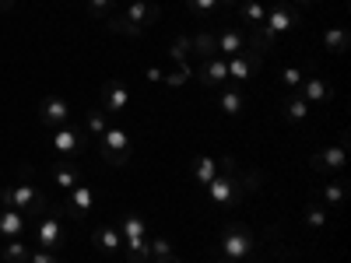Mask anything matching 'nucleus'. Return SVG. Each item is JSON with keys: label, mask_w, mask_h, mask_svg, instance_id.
<instances>
[{"label": "nucleus", "mask_w": 351, "mask_h": 263, "mask_svg": "<svg viewBox=\"0 0 351 263\" xmlns=\"http://www.w3.org/2000/svg\"><path fill=\"white\" fill-rule=\"evenodd\" d=\"M260 183H263V175L256 168H246L243 172L236 158L225 155V158H218V175L204 190H208L215 208H236L243 197H250V193L260 190Z\"/></svg>", "instance_id": "1"}, {"label": "nucleus", "mask_w": 351, "mask_h": 263, "mask_svg": "<svg viewBox=\"0 0 351 263\" xmlns=\"http://www.w3.org/2000/svg\"><path fill=\"white\" fill-rule=\"evenodd\" d=\"M302 11L295 4H288V0H274V4L267 8V18H263L260 25V39H263V49H274L281 42V36H288L291 28L299 25Z\"/></svg>", "instance_id": "2"}, {"label": "nucleus", "mask_w": 351, "mask_h": 263, "mask_svg": "<svg viewBox=\"0 0 351 263\" xmlns=\"http://www.w3.org/2000/svg\"><path fill=\"white\" fill-rule=\"evenodd\" d=\"M0 208H14L21 211L25 218H43L49 211V200L43 190H36L32 183H14V186H4L0 190Z\"/></svg>", "instance_id": "3"}, {"label": "nucleus", "mask_w": 351, "mask_h": 263, "mask_svg": "<svg viewBox=\"0 0 351 263\" xmlns=\"http://www.w3.org/2000/svg\"><path fill=\"white\" fill-rule=\"evenodd\" d=\"M60 214H64V208L49 203V211H46V214L39 218V225H36V246L46 249V253H60V249L71 242V236H67V228H64Z\"/></svg>", "instance_id": "4"}, {"label": "nucleus", "mask_w": 351, "mask_h": 263, "mask_svg": "<svg viewBox=\"0 0 351 263\" xmlns=\"http://www.w3.org/2000/svg\"><path fill=\"white\" fill-rule=\"evenodd\" d=\"M218 253H221L225 260L243 263V260L253 253V231H250L246 225H239V221H232L221 236H218Z\"/></svg>", "instance_id": "5"}, {"label": "nucleus", "mask_w": 351, "mask_h": 263, "mask_svg": "<svg viewBox=\"0 0 351 263\" xmlns=\"http://www.w3.org/2000/svg\"><path fill=\"white\" fill-rule=\"evenodd\" d=\"M88 148V130H81V127H71V123H64V127H56L53 134H49V151L60 158V162H71L77 151H84Z\"/></svg>", "instance_id": "6"}, {"label": "nucleus", "mask_w": 351, "mask_h": 263, "mask_svg": "<svg viewBox=\"0 0 351 263\" xmlns=\"http://www.w3.org/2000/svg\"><path fill=\"white\" fill-rule=\"evenodd\" d=\"M102 158L116 168H123L130 162V137H127L123 127H109L102 134Z\"/></svg>", "instance_id": "7"}, {"label": "nucleus", "mask_w": 351, "mask_h": 263, "mask_svg": "<svg viewBox=\"0 0 351 263\" xmlns=\"http://www.w3.org/2000/svg\"><path fill=\"white\" fill-rule=\"evenodd\" d=\"M344 162H348V137H341L337 144H330V148H324V151H316L309 158V168L313 172H341Z\"/></svg>", "instance_id": "8"}, {"label": "nucleus", "mask_w": 351, "mask_h": 263, "mask_svg": "<svg viewBox=\"0 0 351 263\" xmlns=\"http://www.w3.org/2000/svg\"><path fill=\"white\" fill-rule=\"evenodd\" d=\"M39 123L49 127V130L71 123V105H67V99H60V95H46V99L39 102Z\"/></svg>", "instance_id": "9"}, {"label": "nucleus", "mask_w": 351, "mask_h": 263, "mask_svg": "<svg viewBox=\"0 0 351 263\" xmlns=\"http://www.w3.org/2000/svg\"><path fill=\"white\" fill-rule=\"evenodd\" d=\"M123 18L137 28V32H148L155 21H162V4H155V0H134Z\"/></svg>", "instance_id": "10"}, {"label": "nucleus", "mask_w": 351, "mask_h": 263, "mask_svg": "<svg viewBox=\"0 0 351 263\" xmlns=\"http://www.w3.org/2000/svg\"><path fill=\"white\" fill-rule=\"evenodd\" d=\"M130 88H127V81H120V77H112V81H106L102 84V109L112 116V112H123L127 105H130Z\"/></svg>", "instance_id": "11"}, {"label": "nucleus", "mask_w": 351, "mask_h": 263, "mask_svg": "<svg viewBox=\"0 0 351 263\" xmlns=\"http://www.w3.org/2000/svg\"><path fill=\"white\" fill-rule=\"evenodd\" d=\"M211 36H215L218 53H225V56L246 53V32H243V28H236V25H221L218 32H211Z\"/></svg>", "instance_id": "12"}, {"label": "nucleus", "mask_w": 351, "mask_h": 263, "mask_svg": "<svg viewBox=\"0 0 351 263\" xmlns=\"http://www.w3.org/2000/svg\"><path fill=\"white\" fill-rule=\"evenodd\" d=\"M193 77L204 84V88H218L228 81V64L218 60V56H211V60H200V67L193 71Z\"/></svg>", "instance_id": "13"}, {"label": "nucleus", "mask_w": 351, "mask_h": 263, "mask_svg": "<svg viewBox=\"0 0 351 263\" xmlns=\"http://www.w3.org/2000/svg\"><path fill=\"white\" fill-rule=\"evenodd\" d=\"M228 77L232 81H250L256 71H260V64H263V56H256V53H239V56H228Z\"/></svg>", "instance_id": "14"}, {"label": "nucleus", "mask_w": 351, "mask_h": 263, "mask_svg": "<svg viewBox=\"0 0 351 263\" xmlns=\"http://www.w3.org/2000/svg\"><path fill=\"white\" fill-rule=\"evenodd\" d=\"M67 193H71V197H67V208H64V211H67L71 218H84V214L95 211V193L88 190L84 183H77V186L67 190Z\"/></svg>", "instance_id": "15"}, {"label": "nucleus", "mask_w": 351, "mask_h": 263, "mask_svg": "<svg viewBox=\"0 0 351 263\" xmlns=\"http://www.w3.org/2000/svg\"><path fill=\"white\" fill-rule=\"evenodd\" d=\"M92 242H95L106 256H112V253L123 249V236H120V228H116V225H99V228L92 231Z\"/></svg>", "instance_id": "16"}, {"label": "nucleus", "mask_w": 351, "mask_h": 263, "mask_svg": "<svg viewBox=\"0 0 351 263\" xmlns=\"http://www.w3.org/2000/svg\"><path fill=\"white\" fill-rule=\"evenodd\" d=\"M25 236V214L14 208H0V239H21Z\"/></svg>", "instance_id": "17"}, {"label": "nucleus", "mask_w": 351, "mask_h": 263, "mask_svg": "<svg viewBox=\"0 0 351 263\" xmlns=\"http://www.w3.org/2000/svg\"><path fill=\"white\" fill-rule=\"evenodd\" d=\"M218 109L225 116L246 112V92H243V88H221V92H218Z\"/></svg>", "instance_id": "18"}, {"label": "nucleus", "mask_w": 351, "mask_h": 263, "mask_svg": "<svg viewBox=\"0 0 351 263\" xmlns=\"http://www.w3.org/2000/svg\"><path fill=\"white\" fill-rule=\"evenodd\" d=\"M299 95L309 102V105H319V102H330V84L324 77H306L302 88H299Z\"/></svg>", "instance_id": "19"}, {"label": "nucleus", "mask_w": 351, "mask_h": 263, "mask_svg": "<svg viewBox=\"0 0 351 263\" xmlns=\"http://www.w3.org/2000/svg\"><path fill=\"white\" fill-rule=\"evenodd\" d=\"M81 183V168H77V162H60L53 168V186L56 190H74Z\"/></svg>", "instance_id": "20"}, {"label": "nucleus", "mask_w": 351, "mask_h": 263, "mask_svg": "<svg viewBox=\"0 0 351 263\" xmlns=\"http://www.w3.org/2000/svg\"><path fill=\"white\" fill-rule=\"evenodd\" d=\"M28 256H32V249L25 246V239H4L0 242V260L4 263H28Z\"/></svg>", "instance_id": "21"}, {"label": "nucleus", "mask_w": 351, "mask_h": 263, "mask_svg": "<svg viewBox=\"0 0 351 263\" xmlns=\"http://www.w3.org/2000/svg\"><path fill=\"white\" fill-rule=\"evenodd\" d=\"M239 18L246 21V28H260L263 25V18H267V8L260 4V0H239Z\"/></svg>", "instance_id": "22"}, {"label": "nucleus", "mask_w": 351, "mask_h": 263, "mask_svg": "<svg viewBox=\"0 0 351 263\" xmlns=\"http://www.w3.org/2000/svg\"><path fill=\"white\" fill-rule=\"evenodd\" d=\"M215 175H218V158L200 155V158L193 162V183H197V186H208Z\"/></svg>", "instance_id": "23"}, {"label": "nucleus", "mask_w": 351, "mask_h": 263, "mask_svg": "<svg viewBox=\"0 0 351 263\" xmlns=\"http://www.w3.org/2000/svg\"><path fill=\"white\" fill-rule=\"evenodd\" d=\"M281 109H285V116H288L291 123H302L306 116H309V102H306L299 92H291V95L285 99V105H281Z\"/></svg>", "instance_id": "24"}, {"label": "nucleus", "mask_w": 351, "mask_h": 263, "mask_svg": "<svg viewBox=\"0 0 351 263\" xmlns=\"http://www.w3.org/2000/svg\"><path fill=\"white\" fill-rule=\"evenodd\" d=\"M106 116H109V112H106L102 105H92V109L84 112V130H88V134H99V137H102V134L109 130V120H106Z\"/></svg>", "instance_id": "25"}, {"label": "nucleus", "mask_w": 351, "mask_h": 263, "mask_svg": "<svg viewBox=\"0 0 351 263\" xmlns=\"http://www.w3.org/2000/svg\"><path fill=\"white\" fill-rule=\"evenodd\" d=\"M190 42H193V53L200 56V60H211V56H218V46H215V36H211V32H197Z\"/></svg>", "instance_id": "26"}, {"label": "nucleus", "mask_w": 351, "mask_h": 263, "mask_svg": "<svg viewBox=\"0 0 351 263\" xmlns=\"http://www.w3.org/2000/svg\"><path fill=\"white\" fill-rule=\"evenodd\" d=\"M324 46H327L330 53H344V49L351 46L348 28H327V32H324Z\"/></svg>", "instance_id": "27"}, {"label": "nucleus", "mask_w": 351, "mask_h": 263, "mask_svg": "<svg viewBox=\"0 0 351 263\" xmlns=\"http://www.w3.org/2000/svg\"><path fill=\"white\" fill-rule=\"evenodd\" d=\"M302 221H306L309 228H324V225L330 221V211L324 208V203H309V208L302 211Z\"/></svg>", "instance_id": "28"}, {"label": "nucleus", "mask_w": 351, "mask_h": 263, "mask_svg": "<svg viewBox=\"0 0 351 263\" xmlns=\"http://www.w3.org/2000/svg\"><path fill=\"white\" fill-rule=\"evenodd\" d=\"M319 200H324V208H337V203L344 200V183H327V186H319Z\"/></svg>", "instance_id": "29"}, {"label": "nucleus", "mask_w": 351, "mask_h": 263, "mask_svg": "<svg viewBox=\"0 0 351 263\" xmlns=\"http://www.w3.org/2000/svg\"><path fill=\"white\" fill-rule=\"evenodd\" d=\"M116 11V0H88V14H92V18H109Z\"/></svg>", "instance_id": "30"}, {"label": "nucleus", "mask_w": 351, "mask_h": 263, "mask_svg": "<svg viewBox=\"0 0 351 263\" xmlns=\"http://www.w3.org/2000/svg\"><path fill=\"white\" fill-rule=\"evenodd\" d=\"M148 249H152V260H165V256H172V242H169L165 236L148 239Z\"/></svg>", "instance_id": "31"}, {"label": "nucleus", "mask_w": 351, "mask_h": 263, "mask_svg": "<svg viewBox=\"0 0 351 263\" xmlns=\"http://www.w3.org/2000/svg\"><path fill=\"white\" fill-rule=\"evenodd\" d=\"M186 8H190L197 18H208L211 11H218V0H186Z\"/></svg>", "instance_id": "32"}, {"label": "nucleus", "mask_w": 351, "mask_h": 263, "mask_svg": "<svg viewBox=\"0 0 351 263\" xmlns=\"http://www.w3.org/2000/svg\"><path fill=\"white\" fill-rule=\"evenodd\" d=\"M281 81L291 88V92H299L306 77H302V71H299V67H285V71H281Z\"/></svg>", "instance_id": "33"}, {"label": "nucleus", "mask_w": 351, "mask_h": 263, "mask_svg": "<svg viewBox=\"0 0 351 263\" xmlns=\"http://www.w3.org/2000/svg\"><path fill=\"white\" fill-rule=\"evenodd\" d=\"M186 81H190V77H186L180 67H176L172 74H165V77H162V84H165V88H180V84H186Z\"/></svg>", "instance_id": "34"}, {"label": "nucleus", "mask_w": 351, "mask_h": 263, "mask_svg": "<svg viewBox=\"0 0 351 263\" xmlns=\"http://www.w3.org/2000/svg\"><path fill=\"white\" fill-rule=\"evenodd\" d=\"M28 263H64V260H56V253H46V249H36L32 256H28Z\"/></svg>", "instance_id": "35"}, {"label": "nucleus", "mask_w": 351, "mask_h": 263, "mask_svg": "<svg viewBox=\"0 0 351 263\" xmlns=\"http://www.w3.org/2000/svg\"><path fill=\"white\" fill-rule=\"evenodd\" d=\"M144 77H148V81H152V84H158V81H162V77H165V74H162V71H158V67H148V74H144Z\"/></svg>", "instance_id": "36"}, {"label": "nucleus", "mask_w": 351, "mask_h": 263, "mask_svg": "<svg viewBox=\"0 0 351 263\" xmlns=\"http://www.w3.org/2000/svg\"><path fill=\"white\" fill-rule=\"evenodd\" d=\"M11 8H14V0H0V14H8Z\"/></svg>", "instance_id": "37"}, {"label": "nucleus", "mask_w": 351, "mask_h": 263, "mask_svg": "<svg viewBox=\"0 0 351 263\" xmlns=\"http://www.w3.org/2000/svg\"><path fill=\"white\" fill-rule=\"evenodd\" d=\"M152 263H183V260L176 256V253H172V256H165V260H152Z\"/></svg>", "instance_id": "38"}, {"label": "nucleus", "mask_w": 351, "mask_h": 263, "mask_svg": "<svg viewBox=\"0 0 351 263\" xmlns=\"http://www.w3.org/2000/svg\"><path fill=\"white\" fill-rule=\"evenodd\" d=\"M295 4H299V8H313V4H316V0H295Z\"/></svg>", "instance_id": "39"}, {"label": "nucleus", "mask_w": 351, "mask_h": 263, "mask_svg": "<svg viewBox=\"0 0 351 263\" xmlns=\"http://www.w3.org/2000/svg\"><path fill=\"white\" fill-rule=\"evenodd\" d=\"M218 4H225V8H236V4H239V0H218Z\"/></svg>", "instance_id": "40"}, {"label": "nucleus", "mask_w": 351, "mask_h": 263, "mask_svg": "<svg viewBox=\"0 0 351 263\" xmlns=\"http://www.w3.org/2000/svg\"><path fill=\"white\" fill-rule=\"evenodd\" d=\"M218 263H236V260H225V256H221V260H218Z\"/></svg>", "instance_id": "41"}, {"label": "nucleus", "mask_w": 351, "mask_h": 263, "mask_svg": "<svg viewBox=\"0 0 351 263\" xmlns=\"http://www.w3.org/2000/svg\"><path fill=\"white\" fill-rule=\"evenodd\" d=\"M0 263H4V260H0Z\"/></svg>", "instance_id": "42"}]
</instances>
